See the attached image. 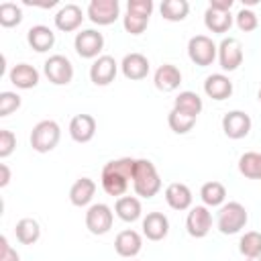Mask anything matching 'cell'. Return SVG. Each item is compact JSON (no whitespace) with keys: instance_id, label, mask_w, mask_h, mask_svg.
I'll return each instance as SVG.
<instances>
[{"instance_id":"1","label":"cell","mask_w":261,"mask_h":261,"mask_svg":"<svg viewBox=\"0 0 261 261\" xmlns=\"http://www.w3.org/2000/svg\"><path fill=\"white\" fill-rule=\"evenodd\" d=\"M133 188L135 194L141 198H153L161 190V177L149 159H137L133 173Z\"/></svg>"},{"instance_id":"2","label":"cell","mask_w":261,"mask_h":261,"mask_svg":"<svg viewBox=\"0 0 261 261\" xmlns=\"http://www.w3.org/2000/svg\"><path fill=\"white\" fill-rule=\"evenodd\" d=\"M61 139V128L55 120H41L31 130V147L37 153H49L57 147Z\"/></svg>"},{"instance_id":"3","label":"cell","mask_w":261,"mask_h":261,"mask_svg":"<svg viewBox=\"0 0 261 261\" xmlns=\"http://www.w3.org/2000/svg\"><path fill=\"white\" fill-rule=\"evenodd\" d=\"M247 220H249V214H247L245 206L241 202H228L220 208L216 226L222 234H237V232H241V228H245Z\"/></svg>"},{"instance_id":"4","label":"cell","mask_w":261,"mask_h":261,"mask_svg":"<svg viewBox=\"0 0 261 261\" xmlns=\"http://www.w3.org/2000/svg\"><path fill=\"white\" fill-rule=\"evenodd\" d=\"M218 55V47L214 45V41L206 35H196L188 41V57L192 59V63L200 65V67H208L212 65V61Z\"/></svg>"},{"instance_id":"5","label":"cell","mask_w":261,"mask_h":261,"mask_svg":"<svg viewBox=\"0 0 261 261\" xmlns=\"http://www.w3.org/2000/svg\"><path fill=\"white\" fill-rule=\"evenodd\" d=\"M43 69H45L47 80L51 84H55V86H67L73 80V65H71V61L65 55H59V53L51 55L45 61Z\"/></svg>"},{"instance_id":"6","label":"cell","mask_w":261,"mask_h":261,"mask_svg":"<svg viewBox=\"0 0 261 261\" xmlns=\"http://www.w3.org/2000/svg\"><path fill=\"white\" fill-rule=\"evenodd\" d=\"M73 47H75V53L84 59H98V53L104 49V37L102 33L94 31V29H86V31H80L73 39Z\"/></svg>"},{"instance_id":"7","label":"cell","mask_w":261,"mask_h":261,"mask_svg":"<svg viewBox=\"0 0 261 261\" xmlns=\"http://www.w3.org/2000/svg\"><path fill=\"white\" fill-rule=\"evenodd\" d=\"M114 214L106 204H92L86 212V228L92 234H106L112 228Z\"/></svg>"},{"instance_id":"8","label":"cell","mask_w":261,"mask_h":261,"mask_svg":"<svg viewBox=\"0 0 261 261\" xmlns=\"http://www.w3.org/2000/svg\"><path fill=\"white\" fill-rule=\"evenodd\" d=\"M120 14V4L118 0H92L88 4V16L94 24L106 27L112 24Z\"/></svg>"},{"instance_id":"9","label":"cell","mask_w":261,"mask_h":261,"mask_svg":"<svg viewBox=\"0 0 261 261\" xmlns=\"http://www.w3.org/2000/svg\"><path fill=\"white\" fill-rule=\"evenodd\" d=\"M186 228H188L190 237L204 239L210 232V228H212V214H210L208 206H194V208H190L188 218H186Z\"/></svg>"},{"instance_id":"10","label":"cell","mask_w":261,"mask_h":261,"mask_svg":"<svg viewBox=\"0 0 261 261\" xmlns=\"http://www.w3.org/2000/svg\"><path fill=\"white\" fill-rule=\"evenodd\" d=\"M218 61L224 71H234L243 63V45L234 37H226L218 45Z\"/></svg>"},{"instance_id":"11","label":"cell","mask_w":261,"mask_h":261,"mask_svg":"<svg viewBox=\"0 0 261 261\" xmlns=\"http://www.w3.org/2000/svg\"><path fill=\"white\" fill-rule=\"evenodd\" d=\"M222 130L228 139H243L251 130V116L243 110H230L222 116Z\"/></svg>"},{"instance_id":"12","label":"cell","mask_w":261,"mask_h":261,"mask_svg":"<svg viewBox=\"0 0 261 261\" xmlns=\"http://www.w3.org/2000/svg\"><path fill=\"white\" fill-rule=\"evenodd\" d=\"M116 71H118V63L114 61V57L110 55H100L92 67H90V80L92 84L96 86H108L114 82L116 77Z\"/></svg>"},{"instance_id":"13","label":"cell","mask_w":261,"mask_h":261,"mask_svg":"<svg viewBox=\"0 0 261 261\" xmlns=\"http://www.w3.org/2000/svg\"><path fill=\"white\" fill-rule=\"evenodd\" d=\"M96 135V118L92 114H75L69 122V137L75 143H90Z\"/></svg>"},{"instance_id":"14","label":"cell","mask_w":261,"mask_h":261,"mask_svg":"<svg viewBox=\"0 0 261 261\" xmlns=\"http://www.w3.org/2000/svg\"><path fill=\"white\" fill-rule=\"evenodd\" d=\"M82 20H84V12H82V8L77 4H65L55 14V27L59 31H63V33L77 31Z\"/></svg>"},{"instance_id":"15","label":"cell","mask_w":261,"mask_h":261,"mask_svg":"<svg viewBox=\"0 0 261 261\" xmlns=\"http://www.w3.org/2000/svg\"><path fill=\"white\" fill-rule=\"evenodd\" d=\"M169 232V220L163 212H149L143 218V234L149 241H161Z\"/></svg>"},{"instance_id":"16","label":"cell","mask_w":261,"mask_h":261,"mask_svg":"<svg viewBox=\"0 0 261 261\" xmlns=\"http://www.w3.org/2000/svg\"><path fill=\"white\" fill-rule=\"evenodd\" d=\"M141 247H143V239L137 230H122L116 234L114 239V249L120 257H137L141 253Z\"/></svg>"},{"instance_id":"17","label":"cell","mask_w":261,"mask_h":261,"mask_svg":"<svg viewBox=\"0 0 261 261\" xmlns=\"http://www.w3.org/2000/svg\"><path fill=\"white\" fill-rule=\"evenodd\" d=\"M153 82H155V88L157 90H161V92H173L181 84V71L175 65H171V63H163L161 67H157V71L153 75Z\"/></svg>"},{"instance_id":"18","label":"cell","mask_w":261,"mask_h":261,"mask_svg":"<svg viewBox=\"0 0 261 261\" xmlns=\"http://www.w3.org/2000/svg\"><path fill=\"white\" fill-rule=\"evenodd\" d=\"M120 69L126 80H143L149 73V59L143 53H128L124 55Z\"/></svg>"},{"instance_id":"19","label":"cell","mask_w":261,"mask_h":261,"mask_svg":"<svg viewBox=\"0 0 261 261\" xmlns=\"http://www.w3.org/2000/svg\"><path fill=\"white\" fill-rule=\"evenodd\" d=\"M204 92L212 100H218V102L220 100H226L232 94V82L224 73H212L204 82Z\"/></svg>"},{"instance_id":"20","label":"cell","mask_w":261,"mask_h":261,"mask_svg":"<svg viewBox=\"0 0 261 261\" xmlns=\"http://www.w3.org/2000/svg\"><path fill=\"white\" fill-rule=\"evenodd\" d=\"M165 202L173 210H188L192 206V190L186 184L173 181L165 188Z\"/></svg>"},{"instance_id":"21","label":"cell","mask_w":261,"mask_h":261,"mask_svg":"<svg viewBox=\"0 0 261 261\" xmlns=\"http://www.w3.org/2000/svg\"><path fill=\"white\" fill-rule=\"evenodd\" d=\"M27 41L37 53H45L55 45V33L45 24H35L29 29Z\"/></svg>"},{"instance_id":"22","label":"cell","mask_w":261,"mask_h":261,"mask_svg":"<svg viewBox=\"0 0 261 261\" xmlns=\"http://www.w3.org/2000/svg\"><path fill=\"white\" fill-rule=\"evenodd\" d=\"M8 77L20 90H31V88H35L39 84V71L33 65H29V63H16L10 69Z\"/></svg>"},{"instance_id":"23","label":"cell","mask_w":261,"mask_h":261,"mask_svg":"<svg viewBox=\"0 0 261 261\" xmlns=\"http://www.w3.org/2000/svg\"><path fill=\"white\" fill-rule=\"evenodd\" d=\"M94 194H96V181L90 177H80L69 190V202L73 206L82 208V206H88L92 202Z\"/></svg>"},{"instance_id":"24","label":"cell","mask_w":261,"mask_h":261,"mask_svg":"<svg viewBox=\"0 0 261 261\" xmlns=\"http://www.w3.org/2000/svg\"><path fill=\"white\" fill-rule=\"evenodd\" d=\"M114 212H116V216L120 218V220H124V222H135V220H139L141 218V202H139V198H135V196H120L118 200H116V204H114Z\"/></svg>"},{"instance_id":"25","label":"cell","mask_w":261,"mask_h":261,"mask_svg":"<svg viewBox=\"0 0 261 261\" xmlns=\"http://www.w3.org/2000/svg\"><path fill=\"white\" fill-rule=\"evenodd\" d=\"M14 234L18 239V243L22 245H33L39 241L41 237V226L35 218H20L14 226Z\"/></svg>"},{"instance_id":"26","label":"cell","mask_w":261,"mask_h":261,"mask_svg":"<svg viewBox=\"0 0 261 261\" xmlns=\"http://www.w3.org/2000/svg\"><path fill=\"white\" fill-rule=\"evenodd\" d=\"M202 106H204V104H202V98H200L196 92H190V90L179 92L177 98H175V102H173V108H175V110L186 112V114L196 116V118H198V114L202 112Z\"/></svg>"},{"instance_id":"27","label":"cell","mask_w":261,"mask_h":261,"mask_svg":"<svg viewBox=\"0 0 261 261\" xmlns=\"http://www.w3.org/2000/svg\"><path fill=\"white\" fill-rule=\"evenodd\" d=\"M200 198H202L204 206H210V208L222 206L226 200V188L220 181H206L200 190Z\"/></svg>"},{"instance_id":"28","label":"cell","mask_w":261,"mask_h":261,"mask_svg":"<svg viewBox=\"0 0 261 261\" xmlns=\"http://www.w3.org/2000/svg\"><path fill=\"white\" fill-rule=\"evenodd\" d=\"M204 24L212 33H226L232 27V14L230 12H218V10L206 8V12H204Z\"/></svg>"},{"instance_id":"29","label":"cell","mask_w":261,"mask_h":261,"mask_svg":"<svg viewBox=\"0 0 261 261\" xmlns=\"http://www.w3.org/2000/svg\"><path fill=\"white\" fill-rule=\"evenodd\" d=\"M161 16L169 22H179L188 16L190 12V4L188 0H163L161 2Z\"/></svg>"},{"instance_id":"30","label":"cell","mask_w":261,"mask_h":261,"mask_svg":"<svg viewBox=\"0 0 261 261\" xmlns=\"http://www.w3.org/2000/svg\"><path fill=\"white\" fill-rule=\"evenodd\" d=\"M239 171L249 177V179H259L261 177V153L249 151L245 155H241L239 159Z\"/></svg>"},{"instance_id":"31","label":"cell","mask_w":261,"mask_h":261,"mask_svg":"<svg viewBox=\"0 0 261 261\" xmlns=\"http://www.w3.org/2000/svg\"><path fill=\"white\" fill-rule=\"evenodd\" d=\"M167 122H169V128H171L173 133L186 135V133H190V130L194 128L196 116H190V114H186V112H179V110L171 108V112H169V116H167Z\"/></svg>"},{"instance_id":"32","label":"cell","mask_w":261,"mask_h":261,"mask_svg":"<svg viewBox=\"0 0 261 261\" xmlns=\"http://www.w3.org/2000/svg\"><path fill=\"white\" fill-rule=\"evenodd\" d=\"M102 188L108 196H124V192L128 188V179L118 173L102 171Z\"/></svg>"},{"instance_id":"33","label":"cell","mask_w":261,"mask_h":261,"mask_svg":"<svg viewBox=\"0 0 261 261\" xmlns=\"http://www.w3.org/2000/svg\"><path fill=\"white\" fill-rule=\"evenodd\" d=\"M239 251H241V255H245V259L261 255V232H257V230L245 232L239 241Z\"/></svg>"},{"instance_id":"34","label":"cell","mask_w":261,"mask_h":261,"mask_svg":"<svg viewBox=\"0 0 261 261\" xmlns=\"http://www.w3.org/2000/svg\"><path fill=\"white\" fill-rule=\"evenodd\" d=\"M135 163L137 159L133 157H120V159H114V161H108L102 171H110V173H118L122 177H126L128 181H133V173H135Z\"/></svg>"},{"instance_id":"35","label":"cell","mask_w":261,"mask_h":261,"mask_svg":"<svg viewBox=\"0 0 261 261\" xmlns=\"http://www.w3.org/2000/svg\"><path fill=\"white\" fill-rule=\"evenodd\" d=\"M20 20H22L20 6H16L14 2H2L0 4V24L4 29H12V27L20 24Z\"/></svg>"},{"instance_id":"36","label":"cell","mask_w":261,"mask_h":261,"mask_svg":"<svg viewBox=\"0 0 261 261\" xmlns=\"http://www.w3.org/2000/svg\"><path fill=\"white\" fill-rule=\"evenodd\" d=\"M234 20H237V27H239L243 33H251V31H255V29L259 27L257 14H255L253 10H249V8H241V10L237 12Z\"/></svg>"},{"instance_id":"37","label":"cell","mask_w":261,"mask_h":261,"mask_svg":"<svg viewBox=\"0 0 261 261\" xmlns=\"http://www.w3.org/2000/svg\"><path fill=\"white\" fill-rule=\"evenodd\" d=\"M147 24H149V18H143V16H137V14H130V12H126L122 16V27L130 35H141L147 29Z\"/></svg>"},{"instance_id":"38","label":"cell","mask_w":261,"mask_h":261,"mask_svg":"<svg viewBox=\"0 0 261 261\" xmlns=\"http://www.w3.org/2000/svg\"><path fill=\"white\" fill-rule=\"evenodd\" d=\"M20 108V96L16 92H2L0 94V116H8Z\"/></svg>"},{"instance_id":"39","label":"cell","mask_w":261,"mask_h":261,"mask_svg":"<svg viewBox=\"0 0 261 261\" xmlns=\"http://www.w3.org/2000/svg\"><path fill=\"white\" fill-rule=\"evenodd\" d=\"M126 12L149 18L153 12V0H128L126 2Z\"/></svg>"},{"instance_id":"40","label":"cell","mask_w":261,"mask_h":261,"mask_svg":"<svg viewBox=\"0 0 261 261\" xmlns=\"http://www.w3.org/2000/svg\"><path fill=\"white\" fill-rule=\"evenodd\" d=\"M14 147H16V137H14V133L2 128V130H0V159L10 157L12 151H14Z\"/></svg>"},{"instance_id":"41","label":"cell","mask_w":261,"mask_h":261,"mask_svg":"<svg viewBox=\"0 0 261 261\" xmlns=\"http://www.w3.org/2000/svg\"><path fill=\"white\" fill-rule=\"evenodd\" d=\"M0 261H20V255L8 245L6 237H0Z\"/></svg>"},{"instance_id":"42","label":"cell","mask_w":261,"mask_h":261,"mask_svg":"<svg viewBox=\"0 0 261 261\" xmlns=\"http://www.w3.org/2000/svg\"><path fill=\"white\" fill-rule=\"evenodd\" d=\"M232 4H234L232 0H210L208 8H212V10H218V12H230Z\"/></svg>"},{"instance_id":"43","label":"cell","mask_w":261,"mask_h":261,"mask_svg":"<svg viewBox=\"0 0 261 261\" xmlns=\"http://www.w3.org/2000/svg\"><path fill=\"white\" fill-rule=\"evenodd\" d=\"M10 181V169L6 163H0V188H6Z\"/></svg>"},{"instance_id":"44","label":"cell","mask_w":261,"mask_h":261,"mask_svg":"<svg viewBox=\"0 0 261 261\" xmlns=\"http://www.w3.org/2000/svg\"><path fill=\"white\" fill-rule=\"evenodd\" d=\"M245 261H261V255H257V257H249V259H245Z\"/></svg>"},{"instance_id":"45","label":"cell","mask_w":261,"mask_h":261,"mask_svg":"<svg viewBox=\"0 0 261 261\" xmlns=\"http://www.w3.org/2000/svg\"><path fill=\"white\" fill-rule=\"evenodd\" d=\"M259 100H261V90H259Z\"/></svg>"},{"instance_id":"46","label":"cell","mask_w":261,"mask_h":261,"mask_svg":"<svg viewBox=\"0 0 261 261\" xmlns=\"http://www.w3.org/2000/svg\"><path fill=\"white\" fill-rule=\"evenodd\" d=\"M259 179H261V177H259Z\"/></svg>"}]
</instances>
